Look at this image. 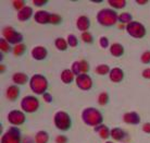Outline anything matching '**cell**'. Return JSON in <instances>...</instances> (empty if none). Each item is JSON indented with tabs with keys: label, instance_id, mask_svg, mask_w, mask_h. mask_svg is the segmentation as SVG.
<instances>
[{
	"label": "cell",
	"instance_id": "obj_1",
	"mask_svg": "<svg viewBox=\"0 0 150 143\" xmlns=\"http://www.w3.org/2000/svg\"><path fill=\"white\" fill-rule=\"evenodd\" d=\"M82 119L87 126L91 127H97L99 124H102L103 116L102 114L95 107H87L83 110Z\"/></svg>",
	"mask_w": 150,
	"mask_h": 143
},
{
	"label": "cell",
	"instance_id": "obj_2",
	"mask_svg": "<svg viewBox=\"0 0 150 143\" xmlns=\"http://www.w3.org/2000/svg\"><path fill=\"white\" fill-rule=\"evenodd\" d=\"M97 21L102 26H113L119 21V14L114 9H102L97 13Z\"/></svg>",
	"mask_w": 150,
	"mask_h": 143
},
{
	"label": "cell",
	"instance_id": "obj_3",
	"mask_svg": "<svg viewBox=\"0 0 150 143\" xmlns=\"http://www.w3.org/2000/svg\"><path fill=\"white\" fill-rule=\"evenodd\" d=\"M48 80L42 74H34L30 79V90L37 95H44L48 89Z\"/></svg>",
	"mask_w": 150,
	"mask_h": 143
},
{
	"label": "cell",
	"instance_id": "obj_4",
	"mask_svg": "<svg viewBox=\"0 0 150 143\" xmlns=\"http://www.w3.org/2000/svg\"><path fill=\"white\" fill-rule=\"evenodd\" d=\"M53 122H54L56 128H58L60 131H68L72 126L71 117L68 113H65L63 110L56 113L53 117Z\"/></svg>",
	"mask_w": 150,
	"mask_h": 143
},
{
	"label": "cell",
	"instance_id": "obj_5",
	"mask_svg": "<svg viewBox=\"0 0 150 143\" xmlns=\"http://www.w3.org/2000/svg\"><path fill=\"white\" fill-rule=\"evenodd\" d=\"M39 99L34 95H27L24 96L21 101V109L24 113L33 114L35 112H37L39 108Z\"/></svg>",
	"mask_w": 150,
	"mask_h": 143
},
{
	"label": "cell",
	"instance_id": "obj_6",
	"mask_svg": "<svg viewBox=\"0 0 150 143\" xmlns=\"http://www.w3.org/2000/svg\"><path fill=\"white\" fill-rule=\"evenodd\" d=\"M125 29H126L127 34L134 38H143L146 35V27L138 21H133L128 23Z\"/></svg>",
	"mask_w": 150,
	"mask_h": 143
},
{
	"label": "cell",
	"instance_id": "obj_7",
	"mask_svg": "<svg viewBox=\"0 0 150 143\" xmlns=\"http://www.w3.org/2000/svg\"><path fill=\"white\" fill-rule=\"evenodd\" d=\"M1 143H22L21 130L15 126L9 128V130L1 137Z\"/></svg>",
	"mask_w": 150,
	"mask_h": 143
},
{
	"label": "cell",
	"instance_id": "obj_8",
	"mask_svg": "<svg viewBox=\"0 0 150 143\" xmlns=\"http://www.w3.org/2000/svg\"><path fill=\"white\" fill-rule=\"evenodd\" d=\"M2 34H4V38L7 39L10 44L12 45H18L21 44L23 41V35L21 33H19L18 31H15L13 27L7 26L2 30Z\"/></svg>",
	"mask_w": 150,
	"mask_h": 143
},
{
	"label": "cell",
	"instance_id": "obj_9",
	"mask_svg": "<svg viewBox=\"0 0 150 143\" xmlns=\"http://www.w3.org/2000/svg\"><path fill=\"white\" fill-rule=\"evenodd\" d=\"M26 117L24 115L22 110H18V109H13L10 113L8 114V121L12 124V126H21L25 122Z\"/></svg>",
	"mask_w": 150,
	"mask_h": 143
},
{
	"label": "cell",
	"instance_id": "obj_10",
	"mask_svg": "<svg viewBox=\"0 0 150 143\" xmlns=\"http://www.w3.org/2000/svg\"><path fill=\"white\" fill-rule=\"evenodd\" d=\"M75 82H76L77 87L82 91H88L93 87V80H91V78L87 73L79 74V77H76Z\"/></svg>",
	"mask_w": 150,
	"mask_h": 143
},
{
	"label": "cell",
	"instance_id": "obj_11",
	"mask_svg": "<svg viewBox=\"0 0 150 143\" xmlns=\"http://www.w3.org/2000/svg\"><path fill=\"white\" fill-rule=\"evenodd\" d=\"M48 56V51L44 46H36L32 49V57L35 60H44Z\"/></svg>",
	"mask_w": 150,
	"mask_h": 143
},
{
	"label": "cell",
	"instance_id": "obj_12",
	"mask_svg": "<svg viewBox=\"0 0 150 143\" xmlns=\"http://www.w3.org/2000/svg\"><path fill=\"white\" fill-rule=\"evenodd\" d=\"M124 71L119 67H115V68L111 69V71L109 73V78L110 80L114 83H120L123 81L124 79Z\"/></svg>",
	"mask_w": 150,
	"mask_h": 143
},
{
	"label": "cell",
	"instance_id": "obj_13",
	"mask_svg": "<svg viewBox=\"0 0 150 143\" xmlns=\"http://www.w3.org/2000/svg\"><path fill=\"white\" fill-rule=\"evenodd\" d=\"M76 27L81 32H88V29L90 27V20L86 15H81L76 21Z\"/></svg>",
	"mask_w": 150,
	"mask_h": 143
},
{
	"label": "cell",
	"instance_id": "obj_14",
	"mask_svg": "<svg viewBox=\"0 0 150 143\" xmlns=\"http://www.w3.org/2000/svg\"><path fill=\"white\" fill-rule=\"evenodd\" d=\"M123 121L128 124H138L140 122V116L136 112H129L123 115Z\"/></svg>",
	"mask_w": 150,
	"mask_h": 143
},
{
	"label": "cell",
	"instance_id": "obj_15",
	"mask_svg": "<svg viewBox=\"0 0 150 143\" xmlns=\"http://www.w3.org/2000/svg\"><path fill=\"white\" fill-rule=\"evenodd\" d=\"M34 20L35 22L38 23V24H47V23H49V20H50V13L47 11H44V10L37 11L34 14Z\"/></svg>",
	"mask_w": 150,
	"mask_h": 143
},
{
	"label": "cell",
	"instance_id": "obj_16",
	"mask_svg": "<svg viewBox=\"0 0 150 143\" xmlns=\"http://www.w3.org/2000/svg\"><path fill=\"white\" fill-rule=\"evenodd\" d=\"M33 9L28 6H26L25 8H23L21 11L18 12V20L21 21V22H25V21H28V20L33 16Z\"/></svg>",
	"mask_w": 150,
	"mask_h": 143
},
{
	"label": "cell",
	"instance_id": "obj_17",
	"mask_svg": "<svg viewBox=\"0 0 150 143\" xmlns=\"http://www.w3.org/2000/svg\"><path fill=\"white\" fill-rule=\"evenodd\" d=\"M28 77L27 74L23 73V72H16L12 75V82L16 84V85H24L28 82Z\"/></svg>",
	"mask_w": 150,
	"mask_h": 143
},
{
	"label": "cell",
	"instance_id": "obj_18",
	"mask_svg": "<svg viewBox=\"0 0 150 143\" xmlns=\"http://www.w3.org/2000/svg\"><path fill=\"white\" fill-rule=\"evenodd\" d=\"M95 131L103 140H108L111 137V130L105 124H99L97 127H95Z\"/></svg>",
	"mask_w": 150,
	"mask_h": 143
},
{
	"label": "cell",
	"instance_id": "obj_19",
	"mask_svg": "<svg viewBox=\"0 0 150 143\" xmlns=\"http://www.w3.org/2000/svg\"><path fill=\"white\" fill-rule=\"evenodd\" d=\"M6 95H7L8 99H10V101H12V102H14L20 95V87H18V85H10V87L7 89Z\"/></svg>",
	"mask_w": 150,
	"mask_h": 143
},
{
	"label": "cell",
	"instance_id": "obj_20",
	"mask_svg": "<svg viewBox=\"0 0 150 143\" xmlns=\"http://www.w3.org/2000/svg\"><path fill=\"white\" fill-rule=\"evenodd\" d=\"M110 54L112 55L113 57H122L124 55V47L123 45H121L120 43H114L110 46Z\"/></svg>",
	"mask_w": 150,
	"mask_h": 143
},
{
	"label": "cell",
	"instance_id": "obj_21",
	"mask_svg": "<svg viewBox=\"0 0 150 143\" xmlns=\"http://www.w3.org/2000/svg\"><path fill=\"white\" fill-rule=\"evenodd\" d=\"M74 73L72 72V70H69V69H65L61 72V81L64 83V84H71L73 81H74Z\"/></svg>",
	"mask_w": 150,
	"mask_h": 143
},
{
	"label": "cell",
	"instance_id": "obj_22",
	"mask_svg": "<svg viewBox=\"0 0 150 143\" xmlns=\"http://www.w3.org/2000/svg\"><path fill=\"white\" fill-rule=\"evenodd\" d=\"M126 137V132L124 131L122 128H113L111 129V138H112L114 141H122Z\"/></svg>",
	"mask_w": 150,
	"mask_h": 143
},
{
	"label": "cell",
	"instance_id": "obj_23",
	"mask_svg": "<svg viewBox=\"0 0 150 143\" xmlns=\"http://www.w3.org/2000/svg\"><path fill=\"white\" fill-rule=\"evenodd\" d=\"M49 139H50V137H49L48 132L41 130V131H38L37 133H36V136H35V138H34V141H35V143H48Z\"/></svg>",
	"mask_w": 150,
	"mask_h": 143
},
{
	"label": "cell",
	"instance_id": "obj_24",
	"mask_svg": "<svg viewBox=\"0 0 150 143\" xmlns=\"http://www.w3.org/2000/svg\"><path fill=\"white\" fill-rule=\"evenodd\" d=\"M54 46H56V48L58 50H60V51H65L67 49H68V41L67 39H64L63 37H58L56 38V41H54Z\"/></svg>",
	"mask_w": 150,
	"mask_h": 143
},
{
	"label": "cell",
	"instance_id": "obj_25",
	"mask_svg": "<svg viewBox=\"0 0 150 143\" xmlns=\"http://www.w3.org/2000/svg\"><path fill=\"white\" fill-rule=\"evenodd\" d=\"M95 71H96V73L99 75H105V74H108V73H110L111 69H110V67L108 66V64H102L97 66L96 69H95Z\"/></svg>",
	"mask_w": 150,
	"mask_h": 143
},
{
	"label": "cell",
	"instance_id": "obj_26",
	"mask_svg": "<svg viewBox=\"0 0 150 143\" xmlns=\"http://www.w3.org/2000/svg\"><path fill=\"white\" fill-rule=\"evenodd\" d=\"M108 4L113 8V9H123L127 2H126V0H109L108 1Z\"/></svg>",
	"mask_w": 150,
	"mask_h": 143
},
{
	"label": "cell",
	"instance_id": "obj_27",
	"mask_svg": "<svg viewBox=\"0 0 150 143\" xmlns=\"http://www.w3.org/2000/svg\"><path fill=\"white\" fill-rule=\"evenodd\" d=\"M119 21H120L121 23L127 25L128 23L133 22V16H132V14L128 13V12H123V13H120V14H119Z\"/></svg>",
	"mask_w": 150,
	"mask_h": 143
},
{
	"label": "cell",
	"instance_id": "obj_28",
	"mask_svg": "<svg viewBox=\"0 0 150 143\" xmlns=\"http://www.w3.org/2000/svg\"><path fill=\"white\" fill-rule=\"evenodd\" d=\"M0 50H1V54L9 53L11 50V44L7 39H4V37L0 38Z\"/></svg>",
	"mask_w": 150,
	"mask_h": 143
},
{
	"label": "cell",
	"instance_id": "obj_29",
	"mask_svg": "<svg viewBox=\"0 0 150 143\" xmlns=\"http://www.w3.org/2000/svg\"><path fill=\"white\" fill-rule=\"evenodd\" d=\"M25 51H26V46L24 45L23 43L18 44V45H15L13 47V54L15 56H22V55H24Z\"/></svg>",
	"mask_w": 150,
	"mask_h": 143
},
{
	"label": "cell",
	"instance_id": "obj_30",
	"mask_svg": "<svg viewBox=\"0 0 150 143\" xmlns=\"http://www.w3.org/2000/svg\"><path fill=\"white\" fill-rule=\"evenodd\" d=\"M109 94L107 93V92H101L100 94H99V96H98V103H99V105L101 106H105L107 105L108 103H109Z\"/></svg>",
	"mask_w": 150,
	"mask_h": 143
},
{
	"label": "cell",
	"instance_id": "obj_31",
	"mask_svg": "<svg viewBox=\"0 0 150 143\" xmlns=\"http://www.w3.org/2000/svg\"><path fill=\"white\" fill-rule=\"evenodd\" d=\"M62 22V16L60 14H57V13H50V20H49V23L50 24H54V25H58Z\"/></svg>",
	"mask_w": 150,
	"mask_h": 143
},
{
	"label": "cell",
	"instance_id": "obj_32",
	"mask_svg": "<svg viewBox=\"0 0 150 143\" xmlns=\"http://www.w3.org/2000/svg\"><path fill=\"white\" fill-rule=\"evenodd\" d=\"M81 38H82V41H84V43H86V44H91V43L94 41V36H93V34H91L90 32H84V33H82Z\"/></svg>",
	"mask_w": 150,
	"mask_h": 143
},
{
	"label": "cell",
	"instance_id": "obj_33",
	"mask_svg": "<svg viewBox=\"0 0 150 143\" xmlns=\"http://www.w3.org/2000/svg\"><path fill=\"white\" fill-rule=\"evenodd\" d=\"M67 41H68V45L70 46V47H76V46L79 45V39H77V37L75 36V35L73 34H70L68 36V38H67Z\"/></svg>",
	"mask_w": 150,
	"mask_h": 143
},
{
	"label": "cell",
	"instance_id": "obj_34",
	"mask_svg": "<svg viewBox=\"0 0 150 143\" xmlns=\"http://www.w3.org/2000/svg\"><path fill=\"white\" fill-rule=\"evenodd\" d=\"M71 70L72 72L74 73V75L79 77V74H82V71H81V64H79V61H75L73 62L71 66Z\"/></svg>",
	"mask_w": 150,
	"mask_h": 143
},
{
	"label": "cell",
	"instance_id": "obj_35",
	"mask_svg": "<svg viewBox=\"0 0 150 143\" xmlns=\"http://www.w3.org/2000/svg\"><path fill=\"white\" fill-rule=\"evenodd\" d=\"M12 6L14 9L18 10V12L21 11L23 8H25V1L24 0H14V1H12Z\"/></svg>",
	"mask_w": 150,
	"mask_h": 143
},
{
	"label": "cell",
	"instance_id": "obj_36",
	"mask_svg": "<svg viewBox=\"0 0 150 143\" xmlns=\"http://www.w3.org/2000/svg\"><path fill=\"white\" fill-rule=\"evenodd\" d=\"M140 61L144 64H150V50H147L140 56Z\"/></svg>",
	"mask_w": 150,
	"mask_h": 143
},
{
	"label": "cell",
	"instance_id": "obj_37",
	"mask_svg": "<svg viewBox=\"0 0 150 143\" xmlns=\"http://www.w3.org/2000/svg\"><path fill=\"white\" fill-rule=\"evenodd\" d=\"M79 64H81V71H82V74H85L89 71V64L86 60H82L79 61Z\"/></svg>",
	"mask_w": 150,
	"mask_h": 143
},
{
	"label": "cell",
	"instance_id": "obj_38",
	"mask_svg": "<svg viewBox=\"0 0 150 143\" xmlns=\"http://www.w3.org/2000/svg\"><path fill=\"white\" fill-rule=\"evenodd\" d=\"M99 45L101 46L102 48H108V46H109V39H108V37L101 36L100 39H99Z\"/></svg>",
	"mask_w": 150,
	"mask_h": 143
},
{
	"label": "cell",
	"instance_id": "obj_39",
	"mask_svg": "<svg viewBox=\"0 0 150 143\" xmlns=\"http://www.w3.org/2000/svg\"><path fill=\"white\" fill-rule=\"evenodd\" d=\"M68 142H69L68 137L63 136V134H59V136H57L56 143H68Z\"/></svg>",
	"mask_w": 150,
	"mask_h": 143
},
{
	"label": "cell",
	"instance_id": "obj_40",
	"mask_svg": "<svg viewBox=\"0 0 150 143\" xmlns=\"http://www.w3.org/2000/svg\"><path fill=\"white\" fill-rule=\"evenodd\" d=\"M33 4L36 6V7H44L48 4V0H34Z\"/></svg>",
	"mask_w": 150,
	"mask_h": 143
},
{
	"label": "cell",
	"instance_id": "obj_41",
	"mask_svg": "<svg viewBox=\"0 0 150 143\" xmlns=\"http://www.w3.org/2000/svg\"><path fill=\"white\" fill-rule=\"evenodd\" d=\"M42 97H44V99H45V102L49 103V104L52 102V95L50 94V93H48V92H46L45 94L42 95Z\"/></svg>",
	"mask_w": 150,
	"mask_h": 143
},
{
	"label": "cell",
	"instance_id": "obj_42",
	"mask_svg": "<svg viewBox=\"0 0 150 143\" xmlns=\"http://www.w3.org/2000/svg\"><path fill=\"white\" fill-rule=\"evenodd\" d=\"M142 75H143V78H145V79L150 80V68L145 69L143 71V73H142Z\"/></svg>",
	"mask_w": 150,
	"mask_h": 143
},
{
	"label": "cell",
	"instance_id": "obj_43",
	"mask_svg": "<svg viewBox=\"0 0 150 143\" xmlns=\"http://www.w3.org/2000/svg\"><path fill=\"white\" fill-rule=\"evenodd\" d=\"M143 131L145 133L150 134V122H146V124H143Z\"/></svg>",
	"mask_w": 150,
	"mask_h": 143
},
{
	"label": "cell",
	"instance_id": "obj_44",
	"mask_svg": "<svg viewBox=\"0 0 150 143\" xmlns=\"http://www.w3.org/2000/svg\"><path fill=\"white\" fill-rule=\"evenodd\" d=\"M23 143H35V141H32L28 137H26V138H24V141H23Z\"/></svg>",
	"mask_w": 150,
	"mask_h": 143
},
{
	"label": "cell",
	"instance_id": "obj_45",
	"mask_svg": "<svg viewBox=\"0 0 150 143\" xmlns=\"http://www.w3.org/2000/svg\"><path fill=\"white\" fill-rule=\"evenodd\" d=\"M136 2H137V4H146L148 1H147V0H137Z\"/></svg>",
	"mask_w": 150,
	"mask_h": 143
},
{
	"label": "cell",
	"instance_id": "obj_46",
	"mask_svg": "<svg viewBox=\"0 0 150 143\" xmlns=\"http://www.w3.org/2000/svg\"><path fill=\"white\" fill-rule=\"evenodd\" d=\"M4 71H6V66H4V64H1V66H0V72L4 73Z\"/></svg>",
	"mask_w": 150,
	"mask_h": 143
},
{
	"label": "cell",
	"instance_id": "obj_47",
	"mask_svg": "<svg viewBox=\"0 0 150 143\" xmlns=\"http://www.w3.org/2000/svg\"><path fill=\"white\" fill-rule=\"evenodd\" d=\"M105 143H113V142H112V141H107Z\"/></svg>",
	"mask_w": 150,
	"mask_h": 143
}]
</instances>
